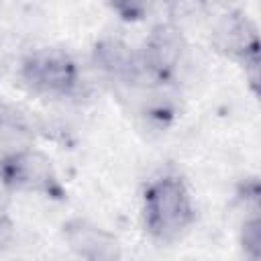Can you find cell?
I'll return each instance as SVG.
<instances>
[{"instance_id":"6da1fadb","label":"cell","mask_w":261,"mask_h":261,"mask_svg":"<svg viewBox=\"0 0 261 261\" xmlns=\"http://www.w3.org/2000/svg\"><path fill=\"white\" fill-rule=\"evenodd\" d=\"M194 220L192 196L179 177L155 179L145 192V226L159 241H175Z\"/></svg>"},{"instance_id":"5b68a950","label":"cell","mask_w":261,"mask_h":261,"mask_svg":"<svg viewBox=\"0 0 261 261\" xmlns=\"http://www.w3.org/2000/svg\"><path fill=\"white\" fill-rule=\"evenodd\" d=\"M94 57H96V63L114 73V75H124V77H130L133 73V67H135V55L130 53V49L120 43V41H102L96 45L94 49Z\"/></svg>"},{"instance_id":"8992f818","label":"cell","mask_w":261,"mask_h":261,"mask_svg":"<svg viewBox=\"0 0 261 261\" xmlns=\"http://www.w3.org/2000/svg\"><path fill=\"white\" fill-rule=\"evenodd\" d=\"M243 245H245V251L249 253L251 261H257V257H259V228H257V216H253L249 222H245Z\"/></svg>"},{"instance_id":"7a4b0ae2","label":"cell","mask_w":261,"mask_h":261,"mask_svg":"<svg viewBox=\"0 0 261 261\" xmlns=\"http://www.w3.org/2000/svg\"><path fill=\"white\" fill-rule=\"evenodd\" d=\"M0 177L14 190L59 194V184L51 161L39 151L22 149L16 153H8L0 161Z\"/></svg>"},{"instance_id":"3957f363","label":"cell","mask_w":261,"mask_h":261,"mask_svg":"<svg viewBox=\"0 0 261 261\" xmlns=\"http://www.w3.org/2000/svg\"><path fill=\"white\" fill-rule=\"evenodd\" d=\"M22 80L37 92L69 94L75 88L77 69L67 55L57 51H43L24 61Z\"/></svg>"},{"instance_id":"277c9868","label":"cell","mask_w":261,"mask_h":261,"mask_svg":"<svg viewBox=\"0 0 261 261\" xmlns=\"http://www.w3.org/2000/svg\"><path fill=\"white\" fill-rule=\"evenodd\" d=\"M63 228L65 241L77 257L86 261H120L118 241L108 230L82 218L69 220Z\"/></svg>"}]
</instances>
